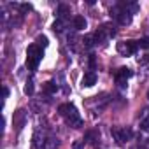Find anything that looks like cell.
<instances>
[{
    "instance_id": "cell-1",
    "label": "cell",
    "mask_w": 149,
    "mask_h": 149,
    "mask_svg": "<svg viewBox=\"0 0 149 149\" xmlns=\"http://www.w3.org/2000/svg\"><path fill=\"white\" fill-rule=\"evenodd\" d=\"M40 60H42V49L39 47V44L28 46V51H26V65H28V68L35 72Z\"/></svg>"
},
{
    "instance_id": "cell-2",
    "label": "cell",
    "mask_w": 149,
    "mask_h": 149,
    "mask_svg": "<svg viewBox=\"0 0 149 149\" xmlns=\"http://www.w3.org/2000/svg\"><path fill=\"white\" fill-rule=\"evenodd\" d=\"M116 35V30H114V26H111V25H102L97 32H95V42L97 44H105V40L107 39H111V37H114Z\"/></svg>"
},
{
    "instance_id": "cell-3",
    "label": "cell",
    "mask_w": 149,
    "mask_h": 149,
    "mask_svg": "<svg viewBox=\"0 0 149 149\" xmlns=\"http://www.w3.org/2000/svg\"><path fill=\"white\" fill-rule=\"evenodd\" d=\"M139 49V44L135 40H128V42H118V53L123 56H130Z\"/></svg>"
},
{
    "instance_id": "cell-4",
    "label": "cell",
    "mask_w": 149,
    "mask_h": 149,
    "mask_svg": "<svg viewBox=\"0 0 149 149\" xmlns=\"http://www.w3.org/2000/svg\"><path fill=\"white\" fill-rule=\"evenodd\" d=\"M112 135H114V139H116L118 144H125L126 140H130L132 130H126V128H114V130H112Z\"/></svg>"
},
{
    "instance_id": "cell-5",
    "label": "cell",
    "mask_w": 149,
    "mask_h": 149,
    "mask_svg": "<svg viewBox=\"0 0 149 149\" xmlns=\"http://www.w3.org/2000/svg\"><path fill=\"white\" fill-rule=\"evenodd\" d=\"M46 140H47V137L40 132V130H35V133H33V149H44L46 147Z\"/></svg>"
},
{
    "instance_id": "cell-6",
    "label": "cell",
    "mask_w": 149,
    "mask_h": 149,
    "mask_svg": "<svg viewBox=\"0 0 149 149\" xmlns=\"http://www.w3.org/2000/svg\"><path fill=\"white\" fill-rule=\"evenodd\" d=\"M58 112H60V114L67 119V118H68V116H72L74 112H77V109L74 107L72 104H61V105L58 107Z\"/></svg>"
},
{
    "instance_id": "cell-7",
    "label": "cell",
    "mask_w": 149,
    "mask_h": 149,
    "mask_svg": "<svg viewBox=\"0 0 149 149\" xmlns=\"http://www.w3.org/2000/svg\"><path fill=\"white\" fill-rule=\"evenodd\" d=\"M25 119H26V114H25V111H16L14 112V126L18 128V130H21L23 126H25Z\"/></svg>"
},
{
    "instance_id": "cell-8",
    "label": "cell",
    "mask_w": 149,
    "mask_h": 149,
    "mask_svg": "<svg viewBox=\"0 0 149 149\" xmlns=\"http://www.w3.org/2000/svg\"><path fill=\"white\" fill-rule=\"evenodd\" d=\"M67 125L72 126V128H81V126H83V119H81V116H79L77 112H74L72 116L67 118Z\"/></svg>"
},
{
    "instance_id": "cell-9",
    "label": "cell",
    "mask_w": 149,
    "mask_h": 149,
    "mask_svg": "<svg viewBox=\"0 0 149 149\" xmlns=\"http://www.w3.org/2000/svg\"><path fill=\"white\" fill-rule=\"evenodd\" d=\"M95 83H97V74H95L93 70L86 72V74H84V79H83V86H86V88H91Z\"/></svg>"
},
{
    "instance_id": "cell-10",
    "label": "cell",
    "mask_w": 149,
    "mask_h": 149,
    "mask_svg": "<svg viewBox=\"0 0 149 149\" xmlns=\"http://www.w3.org/2000/svg\"><path fill=\"white\" fill-rule=\"evenodd\" d=\"M68 14H70V7H68V6H65V4H60V6H58V11H56L58 19H65V21H67Z\"/></svg>"
},
{
    "instance_id": "cell-11",
    "label": "cell",
    "mask_w": 149,
    "mask_h": 149,
    "mask_svg": "<svg viewBox=\"0 0 149 149\" xmlns=\"http://www.w3.org/2000/svg\"><path fill=\"white\" fill-rule=\"evenodd\" d=\"M42 91H44L46 95H53V93H56V91H58V84H56V83H53V81H47V83H44V84H42Z\"/></svg>"
},
{
    "instance_id": "cell-12",
    "label": "cell",
    "mask_w": 149,
    "mask_h": 149,
    "mask_svg": "<svg viewBox=\"0 0 149 149\" xmlns=\"http://www.w3.org/2000/svg\"><path fill=\"white\" fill-rule=\"evenodd\" d=\"M128 77H132V70H130V68H126V67H121V68L116 72V79L126 81Z\"/></svg>"
},
{
    "instance_id": "cell-13",
    "label": "cell",
    "mask_w": 149,
    "mask_h": 149,
    "mask_svg": "<svg viewBox=\"0 0 149 149\" xmlns=\"http://www.w3.org/2000/svg\"><path fill=\"white\" fill-rule=\"evenodd\" d=\"M72 25H74V28H76V30H84L88 23H86V19L83 16H76V18L72 19Z\"/></svg>"
},
{
    "instance_id": "cell-14",
    "label": "cell",
    "mask_w": 149,
    "mask_h": 149,
    "mask_svg": "<svg viewBox=\"0 0 149 149\" xmlns=\"http://www.w3.org/2000/svg\"><path fill=\"white\" fill-rule=\"evenodd\" d=\"M58 146H60V142H58L56 137H47V140H46V147H44V149H56Z\"/></svg>"
},
{
    "instance_id": "cell-15",
    "label": "cell",
    "mask_w": 149,
    "mask_h": 149,
    "mask_svg": "<svg viewBox=\"0 0 149 149\" xmlns=\"http://www.w3.org/2000/svg\"><path fill=\"white\" fill-rule=\"evenodd\" d=\"M65 19H56L54 23H53V30L56 32V33H60V32H63V28H65Z\"/></svg>"
},
{
    "instance_id": "cell-16",
    "label": "cell",
    "mask_w": 149,
    "mask_h": 149,
    "mask_svg": "<svg viewBox=\"0 0 149 149\" xmlns=\"http://www.w3.org/2000/svg\"><path fill=\"white\" fill-rule=\"evenodd\" d=\"M83 44H84L86 47H93V44H95V37H93V35H86V37L83 39Z\"/></svg>"
},
{
    "instance_id": "cell-17",
    "label": "cell",
    "mask_w": 149,
    "mask_h": 149,
    "mask_svg": "<svg viewBox=\"0 0 149 149\" xmlns=\"http://www.w3.org/2000/svg\"><path fill=\"white\" fill-rule=\"evenodd\" d=\"M25 93L26 95H33V79H28L25 84Z\"/></svg>"
},
{
    "instance_id": "cell-18",
    "label": "cell",
    "mask_w": 149,
    "mask_h": 149,
    "mask_svg": "<svg viewBox=\"0 0 149 149\" xmlns=\"http://www.w3.org/2000/svg\"><path fill=\"white\" fill-rule=\"evenodd\" d=\"M137 44H139V47H142V49H147V47H149V35H147V37H144V39H140Z\"/></svg>"
},
{
    "instance_id": "cell-19",
    "label": "cell",
    "mask_w": 149,
    "mask_h": 149,
    "mask_svg": "<svg viewBox=\"0 0 149 149\" xmlns=\"http://www.w3.org/2000/svg\"><path fill=\"white\" fill-rule=\"evenodd\" d=\"M37 42H39V46L46 47V46H47V37H46V35H39V37H37Z\"/></svg>"
},
{
    "instance_id": "cell-20",
    "label": "cell",
    "mask_w": 149,
    "mask_h": 149,
    "mask_svg": "<svg viewBox=\"0 0 149 149\" xmlns=\"http://www.w3.org/2000/svg\"><path fill=\"white\" fill-rule=\"evenodd\" d=\"M140 128H142V130H149V118L140 119Z\"/></svg>"
},
{
    "instance_id": "cell-21",
    "label": "cell",
    "mask_w": 149,
    "mask_h": 149,
    "mask_svg": "<svg viewBox=\"0 0 149 149\" xmlns=\"http://www.w3.org/2000/svg\"><path fill=\"white\" fill-rule=\"evenodd\" d=\"M19 7H21L23 13H30V11H32V6H30V4H21Z\"/></svg>"
},
{
    "instance_id": "cell-22",
    "label": "cell",
    "mask_w": 149,
    "mask_h": 149,
    "mask_svg": "<svg viewBox=\"0 0 149 149\" xmlns=\"http://www.w3.org/2000/svg\"><path fill=\"white\" fill-rule=\"evenodd\" d=\"M83 146H84V140H77V142H74L72 149H83Z\"/></svg>"
},
{
    "instance_id": "cell-23",
    "label": "cell",
    "mask_w": 149,
    "mask_h": 149,
    "mask_svg": "<svg viewBox=\"0 0 149 149\" xmlns=\"http://www.w3.org/2000/svg\"><path fill=\"white\" fill-rule=\"evenodd\" d=\"M90 65L91 68H95V54H90Z\"/></svg>"
},
{
    "instance_id": "cell-24",
    "label": "cell",
    "mask_w": 149,
    "mask_h": 149,
    "mask_svg": "<svg viewBox=\"0 0 149 149\" xmlns=\"http://www.w3.org/2000/svg\"><path fill=\"white\" fill-rule=\"evenodd\" d=\"M2 93H4V98H7V97H9V88H7V86H4Z\"/></svg>"
},
{
    "instance_id": "cell-25",
    "label": "cell",
    "mask_w": 149,
    "mask_h": 149,
    "mask_svg": "<svg viewBox=\"0 0 149 149\" xmlns=\"http://www.w3.org/2000/svg\"><path fill=\"white\" fill-rule=\"evenodd\" d=\"M147 98H149V90H147Z\"/></svg>"
}]
</instances>
